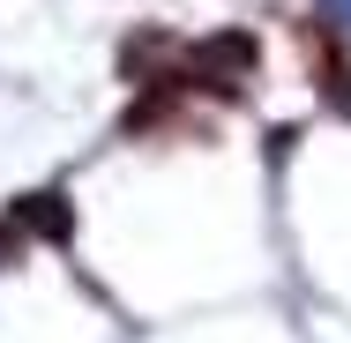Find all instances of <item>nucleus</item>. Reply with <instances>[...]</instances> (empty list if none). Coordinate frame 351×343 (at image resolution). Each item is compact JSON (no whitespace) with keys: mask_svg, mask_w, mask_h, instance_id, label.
<instances>
[{"mask_svg":"<svg viewBox=\"0 0 351 343\" xmlns=\"http://www.w3.org/2000/svg\"><path fill=\"white\" fill-rule=\"evenodd\" d=\"M254 60H262L254 30H217V38H202V45L187 53V82H195V90H210V97H247Z\"/></svg>","mask_w":351,"mask_h":343,"instance_id":"1","label":"nucleus"},{"mask_svg":"<svg viewBox=\"0 0 351 343\" xmlns=\"http://www.w3.org/2000/svg\"><path fill=\"white\" fill-rule=\"evenodd\" d=\"M8 224H15V231H30V239H68V231H75V209H68L60 187H38V194H23V202H15Z\"/></svg>","mask_w":351,"mask_h":343,"instance_id":"2","label":"nucleus"},{"mask_svg":"<svg viewBox=\"0 0 351 343\" xmlns=\"http://www.w3.org/2000/svg\"><path fill=\"white\" fill-rule=\"evenodd\" d=\"M322 97L351 120V68H344V53H337V38H322Z\"/></svg>","mask_w":351,"mask_h":343,"instance_id":"3","label":"nucleus"},{"mask_svg":"<svg viewBox=\"0 0 351 343\" xmlns=\"http://www.w3.org/2000/svg\"><path fill=\"white\" fill-rule=\"evenodd\" d=\"M15 254H23V231H15V224H0V269H15Z\"/></svg>","mask_w":351,"mask_h":343,"instance_id":"4","label":"nucleus"},{"mask_svg":"<svg viewBox=\"0 0 351 343\" xmlns=\"http://www.w3.org/2000/svg\"><path fill=\"white\" fill-rule=\"evenodd\" d=\"M322 8H329V15H337V23H351V0H322Z\"/></svg>","mask_w":351,"mask_h":343,"instance_id":"5","label":"nucleus"}]
</instances>
